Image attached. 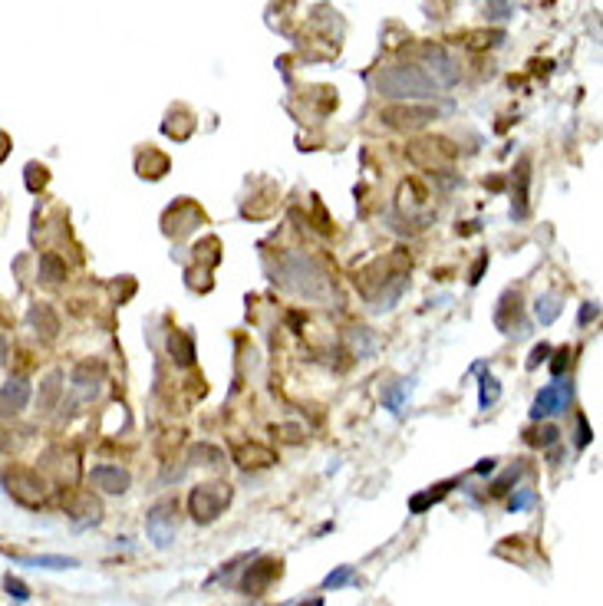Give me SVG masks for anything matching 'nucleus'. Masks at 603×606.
<instances>
[{
    "label": "nucleus",
    "instance_id": "2eb2a0df",
    "mask_svg": "<svg viewBox=\"0 0 603 606\" xmlns=\"http://www.w3.org/2000/svg\"><path fill=\"white\" fill-rule=\"evenodd\" d=\"M234 461H238L241 468H268V465H274L277 458H274L270 448L250 442V445H238V448H234Z\"/></svg>",
    "mask_w": 603,
    "mask_h": 606
},
{
    "label": "nucleus",
    "instance_id": "4be33fe9",
    "mask_svg": "<svg viewBox=\"0 0 603 606\" xmlns=\"http://www.w3.org/2000/svg\"><path fill=\"white\" fill-rule=\"evenodd\" d=\"M534 316L541 320L544 326H551L554 320L560 316V297L557 293H544V297L534 300Z\"/></svg>",
    "mask_w": 603,
    "mask_h": 606
},
{
    "label": "nucleus",
    "instance_id": "aec40b11",
    "mask_svg": "<svg viewBox=\"0 0 603 606\" xmlns=\"http://www.w3.org/2000/svg\"><path fill=\"white\" fill-rule=\"evenodd\" d=\"M517 185H515V205H511V218H525L527 214V181H531V171H527V158L517 165Z\"/></svg>",
    "mask_w": 603,
    "mask_h": 606
},
{
    "label": "nucleus",
    "instance_id": "4468645a",
    "mask_svg": "<svg viewBox=\"0 0 603 606\" xmlns=\"http://www.w3.org/2000/svg\"><path fill=\"white\" fill-rule=\"evenodd\" d=\"M69 514H73L76 524H89V521L96 524L103 517V504H99V498H93V491H79L69 501Z\"/></svg>",
    "mask_w": 603,
    "mask_h": 606
},
{
    "label": "nucleus",
    "instance_id": "79ce46f5",
    "mask_svg": "<svg viewBox=\"0 0 603 606\" xmlns=\"http://www.w3.org/2000/svg\"><path fill=\"white\" fill-rule=\"evenodd\" d=\"M485 264H488V257H482V261L475 264V271H472V283H478V281H482V271H485Z\"/></svg>",
    "mask_w": 603,
    "mask_h": 606
},
{
    "label": "nucleus",
    "instance_id": "f8f14e48",
    "mask_svg": "<svg viewBox=\"0 0 603 606\" xmlns=\"http://www.w3.org/2000/svg\"><path fill=\"white\" fill-rule=\"evenodd\" d=\"M99 383H103V366L99 363H79L73 369V395H76V402H93L96 393H99Z\"/></svg>",
    "mask_w": 603,
    "mask_h": 606
},
{
    "label": "nucleus",
    "instance_id": "7c9ffc66",
    "mask_svg": "<svg viewBox=\"0 0 603 606\" xmlns=\"http://www.w3.org/2000/svg\"><path fill=\"white\" fill-rule=\"evenodd\" d=\"M511 10V0H488V7H485V17L488 20H505Z\"/></svg>",
    "mask_w": 603,
    "mask_h": 606
},
{
    "label": "nucleus",
    "instance_id": "f257e3e1",
    "mask_svg": "<svg viewBox=\"0 0 603 606\" xmlns=\"http://www.w3.org/2000/svg\"><path fill=\"white\" fill-rule=\"evenodd\" d=\"M274 283L290 293H297V297H307V300L330 297V283H327L323 267H320L313 257L297 254V251L280 257V264H277V271H274Z\"/></svg>",
    "mask_w": 603,
    "mask_h": 606
},
{
    "label": "nucleus",
    "instance_id": "6ab92c4d",
    "mask_svg": "<svg viewBox=\"0 0 603 606\" xmlns=\"http://www.w3.org/2000/svg\"><path fill=\"white\" fill-rule=\"evenodd\" d=\"M405 287H409V277H405V273H392V277H386V281H382L380 297H376V303H373V307H376V310L396 307V300L405 293Z\"/></svg>",
    "mask_w": 603,
    "mask_h": 606
},
{
    "label": "nucleus",
    "instance_id": "a878e982",
    "mask_svg": "<svg viewBox=\"0 0 603 606\" xmlns=\"http://www.w3.org/2000/svg\"><path fill=\"white\" fill-rule=\"evenodd\" d=\"M501 395V383L495 376H482V409H492Z\"/></svg>",
    "mask_w": 603,
    "mask_h": 606
},
{
    "label": "nucleus",
    "instance_id": "c85d7f7f",
    "mask_svg": "<svg viewBox=\"0 0 603 606\" xmlns=\"http://www.w3.org/2000/svg\"><path fill=\"white\" fill-rule=\"evenodd\" d=\"M350 580H353V567H336L327 580H323V590H336V587H343V583H350Z\"/></svg>",
    "mask_w": 603,
    "mask_h": 606
},
{
    "label": "nucleus",
    "instance_id": "1a4fd4ad",
    "mask_svg": "<svg viewBox=\"0 0 603 606\" xmlns=\"http://www.w3.org/2000/svg\"><path fill=\"white\" fill-rule=\"evenodd\" d=\"M570 393H574V385L564 383V379H557V383L544 385L541 393H537L534 399V409H531V418H547V415H557V412L567 409L570 402Z\"/></svg>",
    "mask_w": 603,
    "mask_h": 606
},
{
    "label": "nucleus",
    "instance_id": "39448f33",
    "mask_svg": "<svg viewBox=\"0 0 603 606\" xmlns=\"http://www.w3.org/2000/svg\"><path fill=\"white\" fill-rule=\"evenodd\" d=\"M405 155H409V162H412L415 168L442 171L452 165L455 148H452V142H445V138H415V142H409Z\"/></svg>",
    "mask_w": 603,
    "mask_h": 606
},
{
    "label": "nucleus",
    "instance_id": "6e6552de",
    "mask_svg": "<svg viewBox=\"0 0 603 606\" xmlns=\"http://www.w3.org/2000/svg\"><path fill=\"white\" fill-rule=\"evenodd\" d=\"M146 530H148V537L156 540V547L172 544L175 530H178V524H175V501H158L146 517Z\"/></svg>",
    "mask_w": 603,
    "mask_h": 606
},
{
    "label": "nucleus",
    "instance_id": "f03ea898",
    "mask_svg": "<svg viewBox=\"0 0 603 606\" xmlns=\"http://www.w3.org/2000/svg\"><path fill=\"white\" fill-rule=\"evenodd\" d=\"M376 89L386 99H429L439 86L425 76L422 66L396 63V66H386L382 73H376Z\"/></svg>",
    "mask_w": 603,
    "mask_h": 606
},
{
    "label": "nucleus",
    "instance_id": "37998d69",
    "mask_svg": "<svg viewBox=\"0 0 603 606\" xmlns=\"http://www.w3.org/2000/svg\"><path fill=\"white\" fill-rule=\"evenodd\" d=\"M478 475H488V471H495V458H485V461H478Z\"/></svg>",
    "mask_w": 603,
    "mask_h": 606
},
{
    "label": "nucleus",
    "instance_id": "5701e85b",
    "mask_svg": "<svg viewBox=\"0 0 603 606\" xmlns=\"http://www.w3.org/2000/svg\"><path fill=\"white\" fill-rule=\"evenodd\" d=\"M138 162H148V168H138L142 178H162L165 171H168V158H165L162 152H152V148H148L146 155H138Z\"/></svg>",
    "mask_w": 603,
    "mask_h": 606
},
{
    "label": "nucleus",
    "instance_id": "9b49d317",
    "mask_svg": "<svg viewBox=\"0 0 603 606\" xmlns=\"http://www.w3.org/2000/svg\"><path fill=\"white\" fill-rule=\"evenodd\" d=\"M30 402V379L26 376H10L0 389V415H20Z\"/></svg>",
    "mask_w": 603,
    "mask_h": 606
},
{
    "label": "nucleus",
    "instance_id": "b1692460",
    "mask_svg": "<svg viewBox=\"0 0 603 606\" xmlns=\"http://www.w3.org/2000/svg\"><path fill=\"white\" fill-rule=\"evenodd\" d=\"M448 488H452V481H445V485H435L432 491H425V495H415L412 501H409V511L412 514H422L429 504H435V501H442V498L448 495Z\"/></svg>",
    "mask_w": 603,
    "mask_h": 606
},
{
    "label": "nucleus",
    "instance_id": "ddd939ff",
    "mask_svg": "<svg viewBox=\"0 0 603 606\" xmlns=\"http://www.w3.org/2000/svg\"><path fill=\"white\" fill-rule=\"evenodd\" d=\"M26 323L44 340H56V333H60V316L53 313V307H46V303H34L30 313H26Z\"/></svg>",
    "mask_w": 603,
    "mask_h": 606
},
{
    "label": "nucleus",
    "instance_id": "f704fd0d",
    "mask_svg": "<svg viewBox=\"0 0 603 606\" xmlns=\"http://www.w3.org/2000/svg\"><path fill=\"white\" fill-rule=\"evenodd\" d=\"M551 356V346L547 343H541V346H534V353H531V359H527V369H534L537 363H544V359Z\"/></svg>",
    "mask_w": 603,
    "mask_h": 606
},
{
    "label": "nucleus",
    "instance_id": "423d86ee",
    "mask_svg": "<svg viewBox=\"0 0 603 606\" xmlns=\"http://www.w3.org/2000/svg\"><path fill=\"white\" fill-rule=\"evenodd\" d=\"M432 119H439V109H432V106H389L382 109V122L392 128H402V132H415V128L429 126Z\"/></svg>",
    "mask_w": 603,
    "mask_h": 606
},
{
    "label": "nucleus",
    "instance_id": "bb28decb",
    "mask_svg": "<svg viewBox=\"0 0 603 606\" xmlns=\"http://www.w3.org/2000/svg\"><path fill=\"white\" fill-rule=\"evenodd\" d=\"M46 178H50V175H46L44 165H36V162L26 165V188L30 191H40L46 185Z\"/></svg>",
    "mask_w": 603,
    "mask_h": 606
},
{
    "label": "nucleus",
    "instance_id": "2f4dec72",
    "mask_svg": "<svg viewBox=\"0 0 603 606\" xmlns=\"http://www.w3.org/2000/svg\"><path fill=\"white\" fill-rule=\"evenodd\" d=\"M531 504H534V491H531V488H521V491H517L515 498H511V511H525V507H531Z\"/></svg>",
    "mask_w": 603,
    "mask_h": 606
},
{
    "label": "nucleus",
    "instance_id": "dca6fc26",
    "mask_svg": "<svg viewBox=\"0 0 603 606\" xmlns=\"http://www.w3.org/2000/svg\"><path fill=\"white\" fill-rule=\"evenodd\" d=\"M280 577V560H260L258 567H250L248 573H244V590L248 593H260V590L268 587L270 580H277Z\"/></svg>",
    "mask_w": 603,
    "mask_h": 606
},
{
    "label": "nucleus",
    "instance_id": "a211bd4d",
    "mask_svg": "<svg viewBox=\"0 0 603 606\" xmlns=\"http://www.w3.org/2000/svg\"><path fill=\"white\" fill-rule=\"evenodd\" d=\"M36 277H40L44 283H63L66 281V261H63L56 251H46V254H40Z\"/></svg>",
    "mask_w": 603,
    "mask_h": 606
},
{
    "label": "nucleus",
    "instance_id": "58836bf2",
    "mask_svg": "<svg viewBox=\"0 0 603 606\" xmlns=\"http://www.w3.org/2000/svg\"><path fill=\"white\" fill-rule=\"evenodd\" d=\"M597 316V303H584V310H580V323H590Z\"/></svg>",
    "mask_w": 603,
    "mask_h": 606
},
{
    "label": "nucleus",
    "instance_id": "20e7f679",
    "mask_svg": "<svg viewBox=\"0 0 603 606\" xmlns=\"http://www.w3.org/2000/svg\"><path fill=\"white\" fill-rule=\"evenodd\" d=\"M228 501H231V485H224V481L198 485L188 495V514L198 524H211V521H218V514L228 507Z\"/></svg>",
    "mask_w": 603,
    "mask_h": 606
},
{
    "label": "nucleus",
    "instance_id": "412c9836",
    "mask_svg": "<svg viewBox=\"0 0 603 606\" xmlns=\"http://www.w3.org/2000/svg\"><path fill=\"white\" fill-rule=\"evenodd\" d=\"M168 353L178 366H191V359H195V343H191L188 333H172L168 336Z\"/></svg>",
    "mask_w": 603,
    "mask_h": 606
},
{
    "label": "nucleus",
    "instance_id": "a19ab883",
    "mask_svg": "<svg viewBox=\"0 0 603 606\" xmlns=\"http://www.w3.org/2000/svg\"><path fill=\"white\" fill-rule=\"evenodd\" d=\"M10 155V138H7V132H0V162Z\"/></svg>",
    "mask_w": 603,
    "mask_h": 606
},
{
    "label": "nucleus",
    "instance_id": "ea45409f",
    "mask_svg": "<svg viewBox=\"0 0 603 606\" xmlns=\"http://www.w3.org/2000/svg\"><path fill=\"white\" fill-rule=\"evenodd\" d=\"M10 445H14V435H10L7 428L0 425V452H10Z\"/></svg>",
    "mask_w": 603,
    "mask_h": 606
},
{
    "label": "nucleus",
    "instance_id": "c9c22d12",
    "mask_svg": "<svg viewBox=\"0 0 603 606\" xmlns=\"http://www.w3.org/2000/svg\"><path fill=\"white\" fill-rule=\"evenodd\" d=\"M577 445L584 448V445H590V425H587V418L577 415Z\"/></svg>",
    "mask_w": 603,
    "mask_h": 606
},
{
    "label": "nucleus",
    "instance_id": "c756f323",
    "mask_svg": "<svg viewBox=\"0 0 603 606\" xmlns=\"http://www.w3.org/2000/svg\"><path fill=\"white\" fill-rule=\"evenodd\" d=\"M191 458L198 461V465H215V461H221V452L211 448V445H195V448H191Z\"/></svg>",
    "mask_w": 603,
    "mask_h": 606
},
{
    "label": "nucleus",
    "instance_id": "473e14b6",
    "mask_svg": "<svg viewBox=\"0 0 603 606\" xmlns=\"http://www.w3.org/2000/svg\"><path fill=\"white\" fill-rule=\"evenodd\" d=\"M409 389H412V383H409V379H402V385H399L396 393H389V395H386L389 409H392V412H402V395L409 393Z\"/></svg>",
    "mask_w": 603,
    "mask_h": 606
},
{
    "label": "nucleus",
    "instance_id": "f3484780",
    "mask_svg": "<svg viewBox=\"0 0 603 606\" xmlns=\"http://www.w3.org/2000/svg\"><path fill=\"white\" fill-rule=\"evenodd\" d=\"M63 395V373L60 369H53L50 376L40 383V393H36V409L40 412H53L56 409V402Z\"/></svg>",
    "mask_w": 603,
    "mask_h": 606
},
{
    "label": "nucleus",
    "instance_id": "4c0bfd02",
    "mask_svg": "<svg viewBox=\"0 0 603 606\" xmlns=\"http://www.w3.org/2000/svg\"><path fill=\"white\" fill-rule=\"evenodd\" d=\"M567 359H570V353H567V346H564V350L557 353V359H554V363H551L554 376H560V373H564V366H567Z\"/></svg>",
    "mask_w": 603,
    "mask_h": 606
},
{
    "label": "nucleus",
    "instance_id": "72a5a7b5",
    "mask_svg": "<svg viewBox=\"0 0 603 606\" xmlns=\"http://www.w3.org/2000/svg\"><path fill=\"white\" fill-rule=\"evenodd\" d=\"M560 438V432L554 425H544L541 432H534V438H531V442H537V445H554Z\"/></svg>",
    "mask_w": 603,
    "mask_h": 606
},
{
    "label": "nucleus",
    "instance_id": "7ed1b4c3",
    "mask_svg": "<svg viewBox=\"0 0 603 606\" xmlns=\"http://www.w3.org/2000/svg\"><path fill=\"white\" fill-rule=\"evenodd\" d=\"M4 488H7V495L17 504H24V507H40V504L46 501V481L40 478V471H34V468H20V465L7 468L4 471Z\"/></svg>",
    "mask_w": 603,
    "mask_h": 606
},
{
    "label": "nucleus",
    "instance_id": "0eeeda50",
    "mask_svg": "<svg viewBox=\"0 0 603 606\" xmlns=\"http://www.w3.org/2000/svg\"><path fill=\"white\" fill-rule=\"evenodd\" d=\"M425 63H422V69H425V76L432 79V83L439 86H455L458 79H462V66H458L452 56H448L442 46H425Z\"/></svg>",
    "mask_w": 603,
    "mask_h": 606
},
{
    "label": "nucleus",
    "instance_id": "cd10ccee",
    "mask_svg": "<svg viewBox=\"0 0 603 606\" xmlns=\"http://www.w3.org/2000/svg\"><path fill=\"white\" fill-rule=\"evenodd\" d=\"M4 590H7L14 600H20V603H24V600H30V587H26L24 580H17L14 573H7V577H4Z\"/></svg>",
    "mask_w": 603,
    "mask_h": 606
},
{
    "label": "nucleus",
    "instance_id": "e433bc0d",
    "mask_svg": "<svg viewBox=\"0 0 603 606\" xmlns=\"http://www.w3.org/2000/svg\"><path fill=\"white\" fill-rule=\"evenodd\" d=\"M517 475H521V468H511V471H508V475H505V478H501V481H495V488H492V491H495V495H501V491H508V485L517 478Z\"/></svg>",
    "mask_w": 603,
    "mask_h": 606
},
{
    "label": "nucleus",
    "instance_id": "c03bdc74",
    "mask_svg": "<svg viewBox=\"0 0 603 606\" xmlns=\"http://www.w3.org/2000/svg\"><path fill=\"white\" fill-rule=\"evenodd\" d=\"M307 606H323V603H320V600H310V603H307Z\"/></svg>",
    "mask_w": 603,
    "mask_h": 606
},
{
    "label": "nucleus",
    "instance_id": "9d476101",
    "mask_svg": "<svg viewBox=\"0 0 603 606\" xmlns=\"http://www.w3.org/2000/svg\"><path fill=\"white\" fill-rule=\"evenodd\" d=\"M89 481H93L99 491H106V495H126L132 485L129 471L119 468V465H93V468H89Z\"/></svg>",
    "mask_w": 603,
    "mask_h": 606
},
{
    "label": "nucleus",
    "instance_id": "393cba45",
    "mask_svg": "<svg viewBox=\"0 0 603 606\" xmlns=\"http://www.w3.org/2000/svg\"><path fill=\"white\" fill-rule=\"evenodd\" d=\"M26 564H30V567H46V570H69V567H79V560H76V557H53V554H46V557H30Z\"/></svg>",
    "mask_w": 603,
    "mask_h": 606
}]
</instances>
